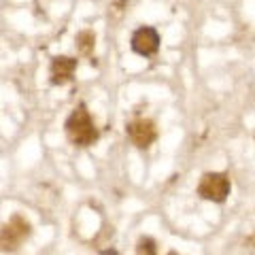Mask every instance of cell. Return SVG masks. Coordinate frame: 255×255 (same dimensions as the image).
Segmentation results:
<instances>
[{
    "label": "cell",
    "instance_id": "obj_1",
    "mask_svg": "<svg viewBox=\"0 0 255 255\" xmlns=\"http://www.w3.org/2000/svg\"><path fill=\"white\" fill-rule=\"evenodd\" d=\"M64 130H66V136L70 138V142H75L77 147H90L98 140V130H96L85 105H79L70 113L66 124H64Z\"/></svg>",
    "mask_w": 255,
    "mask_h": 255
},
{
    "label": "cell",
    "instance_id": "obj_2",
    "mask_svg": "<svg viewBox=\"0 0 255 255\" xmlns=\"http://www.w3.org/2000/svg\"><path fill=\"white\" fill-rule=\"evenodd\" d=\"M230 189H232V185H230V179L223 172H206L198 183V196L217 204L228 200Z\"/></svg>",
    "mask_w": 255,
    "mask_h": 255
},
{
    "label": "cell",
    "instance_id": "obj_3",
    "mask_svg": "<svg viewBox=\"0 0 255 255\" xmlns=\"http://www.w3.org/2000/svg\"><path fill=\"white\" fill-rule=\"evenodd\" d=\"M130 47L134 53L142 55V58H149L153 55L157 49H159V34L155 28H138L136 32L132 34V41H130Z\"/></svg>",
    "mask_w": 255,
    "mask_h": 255
},
{
    "label": "cell",
    "instance_id": "obj_4",
    "mask_svg": "<svg viewBox=\"0 0 255 255\" xmlns=\"http://www.w3.org/2000/svg\"><path fill=\"white\" fill-rule=\"evenodd\" d=\"M126 132H128V138L132 140V145H136L138 149H147L157 136L155 126L151 119H134V122L128 124Z\"/></svg>",
    "mask_w": 255,
    "mask_h": 255
},
{
    "label": "cell",
    "instance_id": "obj_5",
    "mask_svg": "<svg viewBox=\"0 0 255 255\" xmlns=\"http://www.w3.org/2000/svg\"><path fill=\"white\" fill-rule=\"evenodd\" d=\"M30 234V226L21 217H13L6 226L0 228V249H15Z\"/></svg>",
    "mask_w": 255,
    "mask_h": 255
},
{
    "label": "cell",
    "instance_id": "obj_6",
    "mask_svg": "<svg viewBox=\"0 0 255 255\" xmlns=\"http://www.w3.org/2000/svg\"><path fill=\"white\" fill-rule=\"evenodd\" d=\"M77 70V60L68 58V55H55L49 66V79L53 85H64L73 81V75Z\"/></svg>",
    "mask_w": 255,
    "mask_h": 255
},
{
    "label": "cell",
    "instance_id": "obj_7",
    "mask_svg": "<svg viewBox=\"0 0 255 255\" xmlns=\"http://www.w3.org/2000/svg\"><path fill=\"white\" fill-rule=\"evenodd\" d=\"M94 45H96L94 32L83 30V32H79V34H77V47H79V51H81V53L90 55V53L94 51Z\"/></svg>",
    "mask_w": 255,
    "mask_h": 255
},
{
    "label": "cell",
    "instance_id": "obj_8",
    "mask_svg": "<svg viewBox=\"0 0 255 255\" xmlns=\"http://www.w3.org/2000/svg\"><path fill=\"white\" fill-rule=\"evenodd\" d=\"M136 251L138 253H147V255H153L157 249H155V241H153V238H140V241H138V247H136Z\"/></svg>",
    "mask_w": 255,
    "mask_h": 255
}]
</instances>
